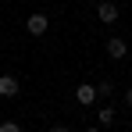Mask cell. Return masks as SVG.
Wrapping results in <instances>:
<instances>
[{
    "instance_id": "cell-1",
    "label": "cell",
    "mask_w": 132,
    "mask_h": 132,
    "mask_svg": "<svg viewBox=\"0 0 132 132\" xmlns=\"http://www.w3.org/2000/svg\"><path fill=\"white\" fill-rule=\"evenodd\" d=\"M118 14H121V7H118L114 0H100V4H96V18H100L104 25H114Z\"/></svg>"
},
{
    "instance_id": "cell-2",
    "label": "cell",
    "mask_w": 132,
    "mask_h": 132,
    "mask_svg": "<svg viewBox=\"0 0 132 132\" xmlns=\"http://www.w3.org/2000/svg\"><path fill=\"white\" fill-rule=\"evenodd\" d=\"M25 29H29L32 36H43L46 29H50V18H46L43 11H36V14H29V22H25Z\"/></svg>"
},
{
    "instance_id": "cell-3",
    "label": "cell",
    "mask_w": 132,
    "mask_h": 132,
    "mask_svg": "<svg viewBox=\"0 0 132 132\" xmlns=\"http://www.w3.org/2000/svg\"><path fill=\"white\" fill-rule=\"evenodd\" d=\"M22 93V82L14 79V75H0V96H7V100H14Z\"/></svg>"
},
{
    "instance_id": "cell-4",
    "label": "cell",
    "mask_w": 132,
    "mask_h": 132,
    "mask_svg": "<svg viewBox=\"0 0 132 132\" xmlns=\"http://www.w3.org/2000/svg\"><path fill=\"white\" fill-rule=\"evenodd\" d=\"M125 54H129V43H125L121 36H111V39H107V57H111V61H121Z\"/></svg>"
},
{
    "instance_id": "cell-5",
    "label": "cell",
    "mask_w": 132,
    "mask_h": 132,
    "mask_svg": "<svg viewBox=\"0 0 132 132\" xmlns=\"http://www.w3.org/2000/svg\"><path fill=\"white\" fill-rule=\"evenodd\" d=\"M75 100H79L82 107H89L93 100H100V96H96V86H89V82H82V86L75 89Z\"/></svg>"
},
{
    "instance_id": "cell-6",
    "label": "cell",
    "mask_w": 132,
    "mask_h": 132,
    "mask_svg": "<svg viewBox=\"0 0 132 132\" xmlns=\"http://www.w3.org/2000/svg\"><path fill=\"white\" fill-rule=\"evenodd\" d=\"M114 118H118V111H114V107H100V114H96V125H114Z\"/></svg>"
},
{
    "instance_id": "cell-7",
    "label": "cell",
    "mask_w": 132,
    "mask_h": 132,
    "mask_svg": "<svg viewBox=\"0 0 132 132\" xmlns=\"http://www.w3.org/2000/svg\"><path fill=\"white\" fill-rule=\"evenodd\" d=\"M111 93H114V82H111V79H104V82L96 86V96H111Z\"/></svg>"
},
{
    "instance_id": "cell-8",
    "label": "cell",
    "mask_w": 132,
    "mask_h": 132,
    "mask_svg": "<svg viewBox=\"0 0 132 132\" xmlns=\"http://www.w3.org/2000/svg\"><path fill=\"white\" fill-rule=\"evenodd\" d=\"M0 132H22L18 121H0Z\"/></svg>"
},
{
    "instance_id": "cell-9",
    "label": "cell",
    "mask_w": 132,
    "mask_h": 132,
    "mask_svg": "<svg viewBox=\"0 0 132 132\" xmlns=\"http://www.w3.org/2000/svg\"><path fill=\"white\" fill-rule=\"evenodd\" d=\"M121 100H125V104H129V107H132V86L125 89V93H121Z\"/></svg>"
},
{
    "instance_id": "cell-10",
    "label": "cell",
    "mask_w": 132,
    "mask_h": 132,
    "mask_svg": "<svg viewBox=\"0 0 132 132\" xmlns=\"http://www.w3.org/2000/svg\"><path fill=\"white\" fill-rule=\"evenodd\" d=\"M50 132H71L68 125H50Z\"/></svg>"
},
{
    "instance_id": "cell-11",
    "label": "cell",
    "mask_w": 132,
    "mask_h": 132,
    "mask_svg": "<svg viewBox=\"0 0 132 132\" xmlns=\"http://www.w3.org/2000/svg\"><path fill=\"white\" fill-rule=\"evenodd\" d=\"M86 132H100V125H89V129H86Z\"/></svg>"
}]
</instances>
